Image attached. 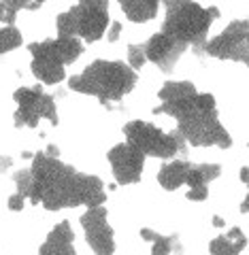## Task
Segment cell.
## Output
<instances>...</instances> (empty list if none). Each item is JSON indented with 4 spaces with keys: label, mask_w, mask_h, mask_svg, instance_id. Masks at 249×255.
Here are the masks:
<instances>
[{
    "label": "cell",
    "mask_w": 249,
    "mask_h": 255,
    "mask_svg": "<svg viewBox=\"0 0 249 255\" xmlns=\"http://www.w3.org/2000/svg\"><path fill=\"white\" fill-rule=\"evenodd\" d=\"M241 179L247 181V168H243V172H241Z\"/></svg>",
    "instance_id": "836d02e7"
},
{
    "label": "cell",
    "mask_w": 249,
    "mask_h": 255,
    "mask_svg": "<svg viewBox=\"0 0 249 255\" xmlns=\"http://www.w3.org/2000/svg\"><path fill=\"white\" fill-rule=\"evenodd\" d=\"M53 47H55V53H58V58L62 60L64 66L73 64L83 51V45H81V41H79L77 36H58V38H53Z\"/></svg>",
    "instance_id": "2e32d148"
},
{
    "label": "cell",
    "mask_w": 249,
    "mask_h": 255,
    "mask_svg": "<svg viewBox=\"0 0 249 255\" xmlns=\"http://www.w3.org/2000/svg\"><path fill=\"white\" fill-rule=\"evenodd\" d=\"M32 73L38 81H43L47 85H55L64 81V64L55 53L53 38L43 43H32Z\"/></svg>",
    "instance_id": "8fae6325"
},
{
    "label": "cell",
    "mask_w": 249,
    "mask_h": 255,
    "mask_svg": "<svg viewBox=\"0 0 249 255\" xmlns=\"http://www.w3.org/2000/svg\"><path fill=\"white\" fill-rule=\"evenodd\" d=\"M15 11H11L9 6H4L2 2H0V21H6V23H13L15 21Z\"/></svg>",
    "instance_id": "4316f807"
},
{
    "label": "cell",
    "mask_w": 249,
    "mask_h": 255,
    "mask_svg": "<svg viewBox=\"0 0 249 255\" xmlns=\"http://www.w3.org/2000/svg\"><path fill=\"white\" fill-rule=\"evenodd\" d=\"M224 223H226V221H224L222 217H213V226L215 228H224Z\"/></svg>",
    "instance_id": "d6a6232c"
},
{
    "label": "cell",
    "mask_w": 249,
    "mask_h": 255,
    "mask_svg": "<svg viewBox=\"0 0 249 255\" xmlns=\"http://www.w3.org/2000/svg\"><path fill=\"white\" fill-rule=\"evenodd\" d=\"M228 238H230V241H232V243H235V245L239 247V249H243V247H245V236H243V232H241V230H239V228H235V230H230V234H228Z\"/></svg>",
    "instance_id": "484cf974"
},
{
    "label": "cell",
    "mask_w": 249,
    "mask_h": 255,
    "mask_svg": "<svg viewBox=\"0 0 249 255\" xmlns=\"http://www.w3.org/2000/svg\"><path fill=\"white\" fill-rule=\"evenodd\" d=\"M109 26L107 9L90 6L79 2L73 9L62 13L58 17V34L60 36H81L83 41L94 43L104 34V28Z\"/></svg>",
    "instance_id": "8992f818"
},
{
    "label": "cell",
    "mask_w": 249,
    "mask_h": 255,
    "mask_svg": "<svg viewBox=\"0 0 249 255\" xmlns=\"http://www.w3.org/2000/svg\"><path fill=\"white\" fill-rule=\"evenodd\" d=\"M15 183H17V194L23 198H30L32 194V172L30 170H17L15 172Z\"/></svg>",
    "instance_id": "7402d4cb"
},
{
    "label": "cell",
    "mask_w": 249,
    "mask_h": 255,
    "mask_svg": "<svg viewBox=\"0 0 249 255\" xmlns=\"http://www.w3.org/2000/svg\"><path fill=\"white\" fill-rule=\"evenodd\" d=\"M179 119V132L186 142L194 147H211L218 145L222 149H228L232 145L230 134L222 126L215 98L211 94H196L192 107Z\"/></svg>",
    "instance_id": "277c9868"
},
{
    "label": "cell",
    "mask_w": 249,
    "mask_h": 255,
    "mask_svg": "<svg viewBox=\"0 0 249 255\" xmlns=\"http://www.w3.org/2000/svg\"><path fill=\"white\" fill-rule=\"evenodd\" d=\"M122 9L126 13V17L130 21L136 23H143V21H149L158 15V4L160 0H119Z\"/></svg>",
    "instance_id": "9a60e30c"
},
{
    "label": "cell",
    "mask_w": 249,
    "mask_h": 255,
    "mask_svg": "<svg viewBox=\"0 0 249 255\" xmlns=\"http://www.w3.org/2000/svg\"><path fill=\"white\" fill-rule=\"evenodd\" d=\"M81 2L90 4V6H98V9H107L109 6V0H81Z\"/></svg>",
    "instance_id": "f546056e"
},
{
    "label": "cell",
    "mask_w": 249,
    "mask_h": 255,
    "mask_svg": "<svg viewBox=\"0 0 249 255\" xmlns=\"http://www.w3.org/2000/svg\"><path fill=\"white\" fill-rule=\"evenodd\" d=\"M109 162L113 168V177L119 185H130V183L141 181L143 164H145V155L130 142L124 145H115L109 151Z\"/></svg>",
    "instance_id": "9c48e42d"
},
{
    "label": "cell",
    "mask_w": 249,
    "mask_h": 255,
    "mask_svg": "<svg viewBox=\"0 0 249 255\" xmlns=\"http://www.w3.org/2000/svg\"><path fill=\"white\" fill-rule=\"evenodd\" d=\"M73 238L75 236H73V230H70L68 221H62L49 232L47 241L41 247V253H75Z\"/></svg>",
    "instance_id": "4fadbf2b"
},
{
    "label": "cell",
    "mask_w": 249,
    "mask_h": 255,
    "mask_svg": "<svg viewBox=\"0 0 249 255\" xmlns=\"http://www.w3.org/2000/svg\"><path fill=\"white\" fill-rule=\"evenodd\" d=\"M207 196H209L207 185H192L188 191V200H194V202H203Z\"/></svg>",
    "instance_id": "cb8c5ba5"
},
{
    "label": "cell",
    "mask_w": 249,
    "mask_h": 255,
    "mask_svg": "<svg viewBox=\"0 0 249 255\" xmlns=\"http://www.w3.org/2000/svg\"><path fill=\"white\" fill-rule=\"evenodd\" d=\"M186 49H188V45H183L179 41H175V38H171L168 34H164V32H160V34L149 38V43L145 45V55L160 70L171 73L177 60L181 58V53Z\"/></svg>",
    "instance_id": "7c38bea8"
},
{
    "label": "cell",
    "mask_w": 249,
    "mask_h": 255,
    "mask_svg": "<svg viewBox=\"0 0 249 255\" xmlns=\"http://www.w3.org/2000/svg\"><path fill=\"white\" fill-rule=\"evenodd\" d=\"M81 226L85 230L87 243L96 253L109 255L115 251V241H113V230L107 223V209L102 204L98 206H90L83 217H81Z\"/></svg>",
    "instance_id": "30bf717a"
},
{
    "label": "cell",
    "mask_w": 249,
    "mask_h": 255,
    "mask_svg": "<svg viewBox=\"0 0 249 255\" xmlns=\"http://www.w3.org/2000/svg\"><path fill=\"white\" fill-rule=\"evenodd\" d=\"M151 253L154 255H160V253H171V251H179L181 249V245L177 243V238L175 236H162V234H158L156 236V241H151Z\"/></svg>",
    "instance_id": "ffe728a7"
},
{
    "label": "cell",
    "mask_w": 249,
    "mask_h": 255,
    "mask_svg": "<svg viewBox=\"0 0 249 255\" xmlns=\"http://www.w3.org/2000/svg\"><path fill=\"white\" fill-rule=\"evenodd\" d=\"M222 168L218 164H198L190 166V172H188V179H186V185H207L209 181L218 179L220 177Z\"/></svg>",
    "instance_id": "e0dca14e"
},
{
    "label": "cell",
    "mask_w": 249,
    "mask_h": 255,
    "mask_svg": "<svg viewBox=\"0 0 249 255\" xmlns=\"http://www.w3.org/2000/svg\"><path fill=\"white\" fill-rule=\"evenodd\" d=\"M45 153L49 155V157H58V155H60V153H58V147H55V145H49V147H47Z\"/></svg>",
    "instance_id": "1f68e13d"
},
{
    "label": "cell",
    "mask_w": 249,
    "mask_h": 255,
    "mask_svg": "<svg viewBox=\"0 0 249 255\" xmlns=\"http://www.w3.org/2000/svg\"><path fill=\"white\" fill-rule=\"evenodd\" d=\"M241 249L230 241L228 236H220L211 243V253H218V255H230V253H239Z\"/></svg>",
    "instance_id": "44dd1931"
},
{
    "label": "cell",
    "mask_w": 249,
    "mask_h": 255,
    "mask_svg": "<svg viewBox=\"0 0 249 255\" xmlns=\"http://www.w3.org/2000/svg\"><path fill=\"white\" fill-rule=\"evenodd\" d=\"M247 32H249V26L245 19L230 23L218 38L205 43V53L213 55V58H220V60L247 62V51H249Z\"/></svg>",
    "instance_id": "ba28073f"
},
{
    "label": "cell",
    "mask_w": 249,
    "mask_h": 255,
    "mask_svg": "<svg viewBox=\"0 0 249 255\" xmlns=\"http://www.w3.org/2000/svg\"><path fill=\"white\" fill-rule=\"evenodd\" d=\"M166 19L162 32L183 45H192L200 53L205 51V38L220 11L215 6L203 9L194 0H164Z\"/></svg>",
    "instance_id": "3957f363"
},
{
    "label": "cell",
    "mask_w": 249,
    "mask_h": 255,
    "mask_svg": "<svg viewBox=\"0 0 249 255\" xmlns=\"http://www.w3.org/2000/svg\"><path fill=\"white\" fill-rule=\"evenodd\" d=\"M32 204H43L47 211H60L64 206H98L104 204L102 181L94 174H81L73 166L58 162V157L36 153L32 162Z\"/></svg>",
    "instance_id": "6da1fadb"
},
{
    "label": "cell",
    "mask_w": 249,
    "mask_h": 255,
    "mask_svg": "<svg viewBox=\"0 0 249 255\" xmlns=\"http://www.w3.org/2000/svg\"><path fill=\"white\" fill-rule=\"evenodd\" d=\"M119 32H122V23L115 21L113 26H111V32H109V41H117V38H119Z\"/></svg>",
    "instance_id": "f1b7e54d"
},
{
    "label": "cell",
    "mask_w": 249,
    "mask_h": 255,
    "mask_svg": "<svg viewBox=\"0 0 249 255\" xmlns=\"http://www.w3.org/2000/svg\"><path fill=\"white\" fill-rule=\"evenodd\" d=\"M190 166L192 164L186 162V159H177V162H171V164L162 166V170H160V174H158L160 185H162L164 189H168V191L181 187L183 183H186V179H188Z\"/></svg>",
    "instance_id": "5bb4252c"
},
{
    "label": "cell",
    "mask_w": 249,
    "mask_h": 255,
    "mask_svg": "<svg viewBox=\"0 0 249 255\" xmlns=\"http://www.w3.org/2000/svg\"><path fill=\"white\" fill-rule=\"evenodd\" d=\"M32 2H36V4H38V6H41V4H43V2H45V0H32Z\"/></svg>",
    "instance_id": "e575fe53"
},
{
    "label": "cell",
    "mask_w": 249,
    "mask_h": 255,
    "mask_svg": "<svg viewBox=\"0 0 249 255\" xmlns=\"http://www.w3.org/2000/svg\"><path fill=\"white\" fill-rule=\"evenodd\" d=\"M0 2H2L4 6H9L11 11H15V13H17L19 9H26L30 0H0Z\"/></svg>",
    "instance_id": "d4e9b609"
},
{
    "label": "cell",
    "mask_w": 249,
    "mask_h": 255,
    "mask_svg": "<svg viewBox=\"0 0 249 255\" xmlns=\"http://www.w3.org/2000/svg\"><path fill=\"white\" fill-rule=\"evenodd\" d=\"M23 200H26V198H23L21 194L11 196V198H9V209H11V211H21V209H23Z\"/></svg>",
    "instance_id": "83f0119b"
},
{
    "label": "cell",
    "mask_w": 249,
    "mask_h": 255,
    "mask_svg": "<svg viewBox=\"0 0 249 255\" xmlns=\"http://www.w3.org/2000/svg\"><path fill=\"white\" fill-rule=\"evenodd\" d=\"M196 94V87L188 83V81H173V83H166L162 90H160V100L162 102H171V100H183V98H190V96Z\"/></svg>",
    "instance_id": "ac0fdd59"
},
{
    "label": "cell",
    "mask_w": 249,
    "mask_h": 255,
    "mask_svg": "<svg viewBox=\"0 0 249 255\" xmlns=\"http://www.w3.org/2000/svg\"><path fill=\"white\" fill-rule=\"evenodd\" d=\"M11 164H13V159H11V157L0 155V174H2L4 170H9V168H11Z\"/></svg>",
    "instance_id": "4dcf8cb0"
},
{
    "label": "cell",
    "mask_w": 249,
    "mask_h": 255,
    "mask_svg": "<svg viewBox=\"0 0 249 255\" xmlns=\"http://www.w3.org/2000/svg\"><path fill=\"white\" fill-rule=\"evenodd\" d=\"M128 60H130V68H141L147 62L145 55V47L141 45H130L128 47Z\"/></svg>",
    "instance_id": "603a6c76"
},
{
    "label": "cell",
    "mask_w": 249,
    "mask_h": 255,
    "mask_svg": "<svg viewBox=\"0 0 249 255\" xmlns=\"http://www.w3.org/2000/svg\"><path fill=\"white\" fill-rule=\"evenodd\" d=\"M15 102H17V113H15V126L36 128L38 119L47 117L53 126H58V111H55L53 96L43 94L41 87H21L15 92Z\"/></svg>",
    "instance_id": "52a82bcc"
},
{
    "label": "cell",
    "mask_w": 249,
    "mask_h": 255,
    "mask_svg": "<svg viewBox=\"0 0 249 255\" xmlns=\"http://www.w3.org/2000/svg\"><path fill=\"white\" fill-rule=\"evenodd\" d=\"M126 138L130 145H134L143 155H156V157H175L179 153H186V138L179 132L164 134L160 128L145 124V122H130L124 128Z\"/></svg>",
    "instance_id": "5b68a950"
},
{
    "label": "cell",
    "mask_w": 249,
    "mask_h": 255,
    "mask_svg": "<svg viewBox=\"0 0 249 255\" xmlns=\"http://www.w3.org/2000/svg\"><path fill=\"white\" fill-rule=\"evenodd\" d=\"M19 45H21V34H19L17 28L9 26V28L0 30V53H6Z\"/></svg>",
    "instance_id": "d6986e66"
},
{
    "label": "cell",
    "mask_w": 249,
    "mask_h": 255,
    "mask_svg": "<svg viewBox=\"0 0 249 255\" xmlns=\"http://www.w3.org/2000/svg\"><path fill=\"white\" fill-rule=\"evenodd\" d=\"M70 90L96 96L100 102H113L122 100L128 92L134 90L136 73L134 68L126 66L124 62H107L98 60L90 64L81 75L73 77L68 81Z\"/></svg>",
    "instance_id": "7a4b0ae2"
}]
</instances>
